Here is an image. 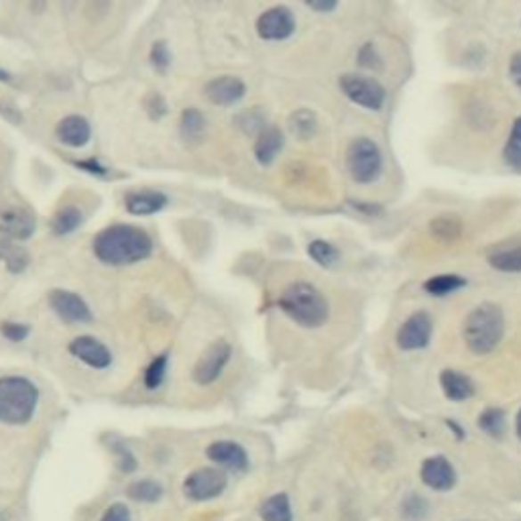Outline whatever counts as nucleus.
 <instances>
[{"instance_id":"28","label":"nucleus","mask_w":521,"mask_h":521,"mask_svg":"<svg viewBox=\"0 0 521 521\" xmlns=\"http://www.w3.org/2000/svg\"><path fill=\"white\" fill-rule=\"evenodd\" d=\"M80 223H82V210L76 208V206H66V208H61L55 214L52 228L55 234L63 237V234L74 232L76 228L80 226Z\"/></svg>"},{"instance_id":"25","label":"nucleus","mask_w":521,"mask_h":521,"mask_svg":"<svg viewBox=\"0 0 521 521\" xmlns=\"http://www.w3.org/2000/svg\"><path fill=\"white\" fill-rule=\"evenodd\" d=\"M180 131H182V137L188 142L202 141V137L206 134L204 114L196 109L183 110L182 120H180Z\"/></svg>"},{"instance_id":"36","label":"nucleus","mask_w":521,"mask_h":521,"mask_svg":"<svg viewBox=\"0 0 521 521\" xmlns=\"http://www.w3.org/2000/svg\"><path fill=\"white\" fill-rule=\"evenodd\" d=\"M0 332H3L4 338L11 342H23L28 334H31V328L27 324H14V322H3L0 324Z\"/></svg>"},{"instance_id":"44","label":"nucleus","mask_w":521,"mask_h":521,"mask_svg":"<svg viewBox=\"0 0 521 521\" xmlns=\"http://www.w3.org/2000/svg\"><path fill=\"white\" fill-rule=\"evenodd\" d=\"M0 82H11V74H6L4 69H0Z\"/></svg>"},{"instance_id":"29","label":"nucleus","mask_w":521,"mask_h":521,"mask_svg":"<svg viewBox=\"0 0 521 521\" xmlns=\"http://www.w3.org/2000/svg\"><path fill=\"white\" fill-rule=\"evenodd\" d=\"M467 281L460 275H436L424 283V289L430 296H448L452 291L465 288Z\"/></svg>"},{"instance_id":"30","label":"nucleus","mask_w":521,"mask_h":521,"mask_svg":"<svg viewBox=\"0 0 521 521\" xmlns=\"http://www.w3.org/2000/svg\"><path fill=\"white\" fill-rule=\"evenodd\" d=\"M491 267L497 271H505V273H521V247L516 248H503L495 255L489 256Z\"/></svg>"},{"instance_id":"22","label":"nucleus","mask_w":521,"mask_h":521,"mask_svg":"<svg viewBox=\"0 0 521 521\" xmlns=\"http://www.w3.org/2000/svg\"><path fill=\"white\" fill-rule=\"evenodd\" d=\"M281 145H283V134L280 128L277 126L263 128L255 142L256 161H259L261 166H269V163H273L277 153L281 151Z\"/></svg>"},{"instance_id":"18","label":"nucleus","mask_w":521,"mask_h":521,"mask_svg":"<svg viewBox=\"0 0 521 521\" xmlns=\"http://www.w3.org/2000/svg\"><path fill=\"white\" fill-rule=\"evenodd\" d=\"M55 134H57V139L63 142V145L84 147L92 137V128H90L88 120L74 114V117H66V118H61L60 123H57Z\"/></svg>"},{"instance_id":"4","label":"nucleus","mask_w":521,"mask_h":521,"mask_svg":"<svg viewBox=\"0 0 521 521\" xmlns=\"http://www.w3.org/2000/svg\"><path fill=\"white\" fill-rule=\"evenodd\" d=\"M505 318L495 304H481L465 320V340L475 354H489L503 338Z\"/></svg>"},{"instance_id":"5","label":"nucleus","mask_w":521,"mask_h":521,"mask_svg":"<svg viewBox=\"0 0 521 521\" xmlns=\"http://www.w3.org/2000/svg\"><path fill=\"white\" fill-rule=\"evenodd\" d=\"M346 167L356 183H370L381 175L383 159L379 147L370 139L359 137L351 141L346 151Z\"/></svg>"},{"instance_id":"45","label":"nucleus","mask_w":521,"mask_h":521,"mask_svg":"<svg viewBox=\"0 0 521 521\" xmlns=\"http://www.w3.org/2000/svg\"><path fill=\"white\" fill-rule=\"evenodd\" d=\"M452 521H481V519H473V517H460V519H452Z\"/></svg>"},{"instance_id":"31","label":"nucleus","mask_w":521,"mask_h":521,"mask_svg":"<svg viewBox=\"0 0 521 521\" xmlns=\"http://www.w3.org/2000/svg\"><path fill=\"white\" fill-rule=\"evenodd\" d=\"M430 231L442 242H454L462 234V224L454 216H440L432 220Z\"/></svg>"},{"instance_id":"34","label":"nucleus","mask_w":521,"mask_h":521,"mask_svg":"<svg viewBox=\"0 0 521 521\" xmlns=\"http://www.w3.org/2000/svg\"><path fill=\"white\" fill-rule=\"evenodd\" d=\"M505 161H508L513 169L521 171V118H517L516 125L511 128L509 141L508 145H505Z\"/></svg>"},{"instance_id":"19","label":"nucleus","mask_w":521,"mask_h":521,"mask_svg":"<svg viewBox=\"0 0 521 521\" xmlns=\"http://www.w3.org/2000/svg\"><path fill=\"white\" fill-rule=\"evenodd\" d=\"M440 387L444 391V395L451 399V402H467L475 395V383L468 375L460 373V370H442L440 375Z\"/></svg>"},{"instance_id":"1","label":"nucleus","mask_w":521,"mask_h":521,"mask_svg":"<svg viewBox=\"0 0 521 521\" xmlns=\"http://www.w3.org/2000/svg\"><path fill=\"white\" fill-rule=\"evenodd\" d=\"M94 255L104 265H133L147 259L153 251V240L145 231L131 224H112L96 234Z\"/></svg>"},{"instance_id":"43","label":"nucleus","mask_w":521,"mask_h":521,"mask_svg":"<svg viewBox=\"0 0 521 521\" xmlns=\"http://www.w3.org/2000/svg\"><path fill=\"white\" fill-rule=\"evenodd\" d=\"M516 434H517V438L521 442V410L517 411V416H516Z\"/></svg>"},{"instance_id":"6","label":"nucleus","mask_w":521,"mask_h":521,"mask_svg":"<svg viewBox=\"0 0 521 521\" xmlns=\"http://www.w3.org/2000/svg\"><path fill=\"white\" fill-rule=\"evenodd\" d=\"M228 487V475L216 467H202L191 470L182 483L183 495L191 503H208L224 495Z\"/></svg>"},{"instance_id":"40","label":"nucleus","mask_w":521,"mask_h":521,"mask_svg":"<svg viewBox=\"0 0 521 521\" xmlns=\"http://www.w3.org/2000/svg\"><path fill=\"white\" fill-rule=\"evenodd\" d=\"M509 76H511V80L516 82V85H517L519 92H521V52H517L516 55L511 57V61H509Z\"/></svg>"},{"instance_id":"12","label":"nucleus","mask_w":521,"mask_h":521,"mask_svg":"<svg viewBox=\"0 0 521 521\" xmlns=\"http://www.w3.org/2000/svg\"><path fill=\"white\" fill-rule=\"evenodd\" d=\"M296 31V17L288 6H273L256 20V33L267 41L288 39Z\"/></svg>"},{"instance_id":"23","label":"nucleus","mask_w":521,"mask_h":521,"mask_svg":"<svg viewBox=\"0 0 521 521\" xmlns=\"http://www.w3.org/2000/svg\"><path fill=\"white\" fill-rule=\"evenodd\" d=\"M0 261L4 263L11 273H23L28 261H31V256H28L27 248L23 245H19L17 240L0 239Z\"/></svg>"},{"instance_id":"46","label":"nucleus","mask_w":521,"mask_h":521,"mask_svg":"<svg viewBox=\"0 0 521 521\" xmlns=\"http://www.w3.org/2000/svg\"><path fill=\"white\" fill-rule=\"evenodd\" d=\"M517 521H521V519H517Z\"/></svg>"},{"instance_id":"9","label":"nucleus","mask_w":521,"mask_h":521,"mask_svg":"<svg viewBox=\"0 0 521 521\" xmlns=\"http://www.w3.org/2000/svg\"><path fill=\"white\" fill-rule=\"evenodd\" d=\"M231 354L232 348L226 340L212 342V345L199 354L194 370H191L194 381L198 385H212L220 375H223L224 367L228 365V361H231Z\"/></svg>"},{"instance_id":"10","label":"nucleus","mask_w":521,"mask_h":521,"mask_svg":"<svg viewBox=\"0 0 521 521\" xmlns=\"http://www.w3.org/2000/svg\"><path fill=\"white\" fill-rule=\"evenodd\" d=\"M436 505L419 491H405L389 508L387 521H434Z\"/></svg>"},{"instance_id":"24","label":"nucleus","mask_w":521,"mask_h":521,"mask_svg":"<svg viewBox=\"0 0 521 521\" xmlns=\"http://www.w3.org/2000/svg\"><path fill=\"white\" fill-rule=\"evenodd\" d=\"M126 495H128V499H133V501H137V503L151 505V503L161 501L163 487L157 481L141 479V481H134V483L128 484Z\"/></svg>"},{"instance_id":"16","label":"nucleus","mask_w":521,"mask_h":521,"mask_svg":"<svg viewBox=\"0 0 521 521\" xmlns=\"http://www.w3.org/2000/svg\"><path fill=\"white\" fill-rule=\"evenodd\" d=\"M69 353L80 359L84 365L92 369H109L112 365V354L102 342L92 338V337H77L76 340L69 342Z\"/></svg>"},{"instance_id":"17","label":"nucleus","mask_w":521,"mask_h":521,"mask_svg":"<svg viewBox=\"0 0 521 521\" xmlns=\"http://www.w3.org/2000/svg\"><path fill=\"white\" fill-rule=\"evenodd\" d=\"M245 82L234 76H220L206 84L204 94L216 106H231L245 96Z\"/></svg>"},{"instance_id":"3","label":"nucleus","mask_w":521,"mask_h":521,"mask_svg":"<svg viewBox=\"0 0 521 521\" xmlns=\"http://www.w3.org/2000/svg\"><path fill=\"white\" fill-rule=\"evenodd\" d=\"M39 403V391L25 377L0 379V424L25 426Z\"/></svg>"},{"instance_id":"2","label":"nucleus","mask_w":521,"mask_h":521,"mask_svg":"<svg viewBox=\"0 0 521 521\" xmlns=\"http://www.w3.org/2000/svg\"><path fill=\"white\" fill-rule=\"evenodd\" d=\"M280 308L283 310V313H288L294 322L304 328L322 326L328 320V313H330V308H328V302L322 296V291L305 281L289 283L288 288L283 289V294L280 297Z\"/></svg>"},{"instance_id":"8","label":"nucleus","mask_w":521,"mask_h":521,"mask_svg":"<svg viewBox=\"0 0 521 521\" xmlns=\"http://www.w3.org/2000/svg\"><path fill=\"white\" fill-rule=\"evenodd\" d=\"M340 88L354 104L369 110H379L385 102V88L370 77L359 74H346L340 77Z\"/></svg>"},{"instance_id":"11","label":"nucleus","mask_w":521,"mask_h":521,"mask_svg":"<svg viewBox=\"0 0 521 521\" xmlns=\"http://www.w3.org/2000/svg\"><path fill=\"white\" fill-rule=\"evenodd\" d=\"M206 456L224 473L242 475L251 467L248 452L234 440H216L206 448Z\"/></svg>"},{"instance_id":"26","label":"nucleus","mask_w":521,"mask_h":521,"mask_svg":"<svg viewBox=\"0 0 521 521\" xmlns=\"http://www.w3.org/2000/svg\"><path fill=\"white\" fill-rule=\"evenodd\" d=\"M479 427L491 438H503L505 430H508V419L501 410L489 408L479 416Z\"/></svg>"},{"instance_id":"13","label":"nucleus","mask_w":521,"mask_h":521,"mask_svg":"<svg viewBox=\"0 0 521 521\" xmlns=\"http://www.w3.org/2000/svg\"><path fill=\"white\" fill-rule=\"evenodd\" d=\"M49 304H52L53 312L61 320L69 324H88L92 322V312L84 299L74 294V291L66 289H53L49 294Z\"/></svg>"},{"instance_id":"37","label":"nucleus","mask_w":521,"mask_h":521,"mask_svg":"<svg viewBox=\"0 0 521 521\" xmlns=\"http://www.w3.org/2000/svg\"><path fill=\"white\" fill-rule=\"evenodd\" d=\"M98 521H133L131 509L125 503H112L102 511Z\"/></svg>"},{"instance_id":"32","label":"nucleus","mask_w":521,"mask_h":521,"mask_svg":"<svg viewBox=\"0 0 521 521\" xmlns=\"http://www.w3.org/2000/svg\"><path fill=\"white\" fill-rule=\"evenodd\" d=\"M308 253H310L312 259L316 261V263H320V265H322V267L337 265L338 259H340L338 248L334 247V245H330V242H326V240H313V242H310Z\"/></svg>"},{"instance_id":"35","label":"nucleus","mask_w":521,"mask_h":521,"mask_svg":"<svg viewBox=\"0 0 521 521\" xmlns=\"http://www.w3.org/2000/svg\"><path fill=\"white\" fill-rule=\"evenodd\" d=\"M149 60H151L153 68L157 71H166L169 68V63H171V53L167 49V43H163V41L153 43L151 55H149Z\"/></svg>"},{"instance_id":"38","label":"nucleus","mask_w":521,"mask_h":521,"mask_svg":"<svg viewBox=\"0 0 521 521\" xmlns=\"http://www.w3.org/2000/svg\"><path fill=\"white\" fill-rule=\"evenodd\" d=\"M114 452L118 454V467L123 473H133V470L137 468V460H134L133 452L128 451L125 444H118L117 448H114Z\"/></svg>"},{"instance_id":"39","label":"nucleus","mask_w":521,"mask_h":521,"mask_svg":"<svg viewBox=\"0 0 521 521\" xmlns=\"http://www.w3.org/2000/svg\"><path fill=\"white\" fill-rule=\"evenodd\" d=\"M76 166L80 169L90 171V174H94L98 177H106L109 175V169H106L100 161H76Z\"/></svg>"},{"instance_id":"33","label":"nucleus","mask_w":521,"mask_h":521,"mask_svg":"<svg viewBox=\"0 0 521 521\" xmlns=\"http://www.w3.org/2000/svg\"><path fill=\"white\" fill-rule=\"evenodd\" d=\"M166 375H167V354H159L155 356L151 361V365L145 369V377H142V381H145V387L147 389H159L163 381H166Z\"/></svg>"},{"instance_id":"20","label":"nucleus","mask_w":521,"mask_h":521,"mask_svg":"<svg viewBox=\"0 0 521 521\" xmlns=\"http://www.w3.org/2000/svg\"><path fill=\"white\" fill-rule=\"evenodd\" d=\"M125 204H126V210L134 214V216H149V214H155L166 208L167 196L153 190L133 191V194L126 196Z\"/></svg>"},{"instance_id":"14","label":"nucleus","mask_w":521,"mask_h":521,"mask_svg":"<svg viewBox=\"0 0 521 521\" xmlns=\"http://www.w3.org/2000/svg\"><path fill=\"white\" fill-rule=\"evenodd\" d=\"M432 318L426 312H418L402 324L397 332V346L403 351H419L427 346L432 337Z\"/></svg>"},{"instance_id":"41","label":"nucleus","mask_w":521,"mask_h":521,"mask_svg":"<svg viewBox=\"0 0 521 521\" xmlns=\"http://www.w3.org/2000/svg\"><path fill=\"white\" fill-rule=\"evenodd\" d=\"M147 106H149V112H151L153 117H161V114H166V102H163L161 96L149 98Z\"/></svg>"},{"instance_id":"42","label":"nucleus","mask_w":521,"mask_h":521,"mask_svg":"<svg viewBox=\"0 0 521 521\" xmlns=\"http://www.w3.org/2000/svg\"><path fill=\"white\" fill-rule=\"evenodd\" d=\"M313 11H334L337 9V3H310Z\"/></svg>"},{"instance_id":"27","label":"nucleus","mask_w":521,"mask_h":521,"mask_svg":"<svg viewBox=\"0 0 521 521\" xmlns=\"http://www.w3.org/2000/svg\"><path fill=\"white\" fill-rule=\"evenodd\" d=\"M289 131L296 134L297 139H312L318 133V120L310 110H297L291 114L289 118Z\"/></svg>"},{"instance_id":"21","label":"nucleus","mask_w":521,"mask_h":521,"mask_svg":"<svg viewBox=\"0 0 521 521\" xmlns=\"http://www.w3.org/2000/svg\"><path fill=\"white\" fill-rule=\"evenodd\" d=\"M261 521H294V505L288 493H273L265 497L259 505Z\"/></svg>"},{"instance_id":"15","label":"nucleus","mask_w":521,"mask_h":521,"mask_svg":"<svg viewBox=\"0 0 521 521\" xmlns=\"http://www.w3.org/2000/svg\"><path fill=\"white\" fill-rule=\"evenodd\" d=\"M35 232V216L25 208L4 206L0 208V234L9 240H27Z\"/></svg>"},{"instance_id":"7","label":"nucleus","mask_w":521,"mask_h":521,"mask_svg":"<svg viewBox=\"0 0 521 521\" xmlns=\"http://www.w3.org/2000/svg\"><path fill=\"white\" fill-rule=\"evenodd\" d=\"M419 481L432 493H448L459 484V473L446 456H427L419 465Z\"/></svg>"}]
</instances>
